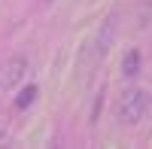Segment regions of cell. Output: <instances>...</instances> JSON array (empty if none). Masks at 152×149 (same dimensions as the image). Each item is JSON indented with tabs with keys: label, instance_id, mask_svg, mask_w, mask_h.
Listing matches in <instances>:
<instances>
[{
	"label": "cell",
	"instance_id": "1",
	"mask_svg": "<svg viewBox=\"0 0 152 149\" xmlns=\"http://www.w3.org/2000/svg\"><path fill=\"white\" fill-rule=\"evenodd\" d=\"M146 107H149V94L143 88H125L119 94V101H116V119H119V125H137L143 116H146Z\"/></svg>",
	"mask_w": 152,
	"mask_h": 149
},
{
	"label": "cell",
	"instance_id": "2",
	"mask_svg": "<svg viewBox=\"0 0 152 149\" xmlns=\"http://www.w3.org/2000/svg\"><path fill=\"white\" fill-rule=\"evenodd\" d=\"M28 76V58L24 55H12L0 64V91H12L18 88Z\"/></svg>",
	"mask_w": 152,
	"mask_h": 149
},
{
	"label": "cell",
	"instance_id": "3",
	"mask_svg": "<svg viewBox=\"0 0 152 149\" xmlns=\"http://www.w3.org/2000/svg\"><path fill=\"white\" fill-rule=\"evenodd\" d=\"M137 73H140V52H137V49H128L125 58H122V76L134 79Z\"/></svg>",
	"mask_w": 152,
	"mask_h": 149
},
{
	"label": "cell",
	"instance_id": "4",
	"mask_svg": "<svg viewBox=\"0 0 152 149\" xmlns=\"http://www.w3.org/2000/svg\"><path fill=\"white\" fill-rule=\"evenodd\" d=\"M37 94H40V88H37V85H24V88L15 94V110H28V107L37 101Z\"/></svg>",
	"mask_w": 152,
	"mask_h": 149
},
{
	"label": "cell",
	"instance_id": "5",
	"mask_svg": "<svg viewBox=\"0 0 152 149\" xmlns=\"http://www.w3.org/2000/svg\"><path fill=\"white\" fill-rule=\"evenodd\" d=\"M43 3H52V0H43Z\"/></svg>",
	"mask_w": 152,
	"mask_h": 149
}]
</instances>
